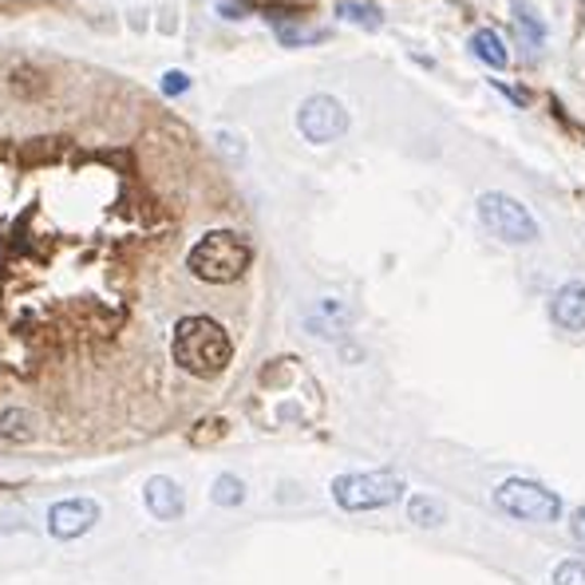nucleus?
Instances as JSON below:
<instances>
[{
    "instance_id": "obj_1",
    "label": "nucleus",
    "mask_w": 585,
    "mask_h": 585,
    "mask_svg": "<svg viewBox=\"0 0 585 585\" xmlns=\"http://www.w3.org/2000/svg\"><path fill=\"white\" fill-rule=\"evenodd\" d=\"M174 364L190 376H222L229 369V357H234V345H229V333L217 325L214 316H183L174 325L171 340Z\"/></svg>"
},
{
    "instance_id": "obj_2",
    "label": "nucleus",
    "mask_w": 585,
    "mask_h": 585,
    "mask_svg": "<svg viewBox=\"0 0 585 585\" xmlns=\"http://www.w3.org/2000/svg\"><path fill=\"white\" fill-rule=\"evenodd\" d=\"M253 250L250 241L238 238L234 229H210L207 238L190 250V273L207 285H229L250 270Z\"/></svg>"
},
{
    "instance_id": "obj_3",
    "label": "nucleus",
    "mask_w": 585,
    "mask_h": 585,
    "mask_svg": "<svg viewBox=\"0 0 585 585\" xmlns=\"http://www.w3.org/2000/svg\"><path fill=\"white\" fill-rule=\"evenodd\" d=\"M403 495V478L391 471H360V475H336L333 499L340 510H379Z\"/></svg>"
},
{
    "instance_id": "obj_4",
    "label": "nucleus",
    "mask_w": 585,
    "mask_h": 585,
    "mask_svg": "<svg viewBox=\"0 0 585 585\" xmlns=\"http://www.w3.org/2000/svg\"><path fill=\"white\" fill-rule=\"evenodd\" d=\"M478 222L499 241H510V246H526V241L538 238V222H534L531 210L522 207L519 198L495 195V190L478 198Z\"/></svg>"
},
{
    "instance_id": "obj_5",
    "label": "nucleus",
    "mask_w": 585,
    "mask_h": 585,
    "mask_svg": "<svg viewBox=\"0 0 585 585\" xmlns=\"http://www.w3.org/2000/svg\"><path fill=\"white\" fill-rule=\"evenodd\" d=\"M495 502H499V510H507L510 519H522V522L562 519V499L553 490H546L543 483H534V478H507L495 490Z\"/></svg>"
},
{
    "instance_id": "obj_6",
    "label": "nucleus",
    "mask_w": 585,
    "mask_h": 585,
    "mask_svg": "<svg viewBox=\"0 0 585 585\" xmlns=\"http://www.w3.org/2000/svg\"><path fill=\"white\" fill-rule=\"evenodd\" d=\"M297 127L309 142H333L348 130V111L340 108V99L333 96H309L297 108Z\"/></svg>"
},
{
    "instance_id": "obj_7",
    "label": "nucleus",
    "mask_w": 585,
    "mask_h": 585,
    "mask_svg": "<svg viewBox=\"0 0 585 585\" xmlns=\"http://www.w3.org/2000/svg\"><path fill=\"white\" fill-rule=\"evenodd\" d=\"M99 502L96 499H64L55 502L52 510H48V534L52 538H60V543H72V538H84L91 526L99 522Z\"/></svg>"
},
{
    "instance_id": "obj_8",
    "label": "nucleus",
    "mask_w": 585,
    "mask_h": 585,
    "mask_svg": "<svg viewBox=\"0 0 585 585\" xmlns=\"http://www.w3.org/2000/svg\"><path fill=\"white\" fill-rule=\"evenodd\" d=\"M142 502H147V510H151L159 522L183 519V510H186L183 487H178L174 478H166V475H154L151 483H147V490H142Z\"/></svg>"
},
{
    "instance_id": "obj_9",
    "label": "nucleus",
    "mask_w": 585,
    "mask_h": 585,
    "mask_svg": "<svg viewBox=\"0 0 585 585\" xmlns=\"http://www.w3.org/2000/svg\"><path fill=\"white\" fill-rule=\"evenodd\" d=\"M550 316H553V325L565 328V333H582L585 328V285L570 282L553 292Z\"/></svg>"
},
{
    "instance_id": "obj_10",
    "label": "nucleus",
    "mask_w": 585,
    "mask_h": 585,
    "mask_svg": "<svg viewBox=\"0 0 585 585\" xmlns=\"http://www.w3.org/2000/svg\"><path fill=\"white\" fill-rule=\"evenodd\" d=\"M33 435H36V423L24 408H9V412H0V451H12V447L33 444Z\"/></svg>"
},
{
    "instance_id": "obj_11",
    "label": "nucleus",
    "mask_w": 585,
    "mask_h": 585,
    "mask_svg": "<svg viewBox=\"0 0 585 585\" xmlns=\"http://www.w3.org/2000/svg\"><path fill=\"white\" fill-rule=\"evenodd\" d=\"M471 52H475L487 67H495V72H502V67L510 64L507 43L499 40V33H490V28H483V33L471 36Z\"/></svg>"
},
{
    "instance_id": "obj_12",
    "label": "nucleus",
    "mask_w": 585,
    "mask_h": 585,
    "mask_svg": "<svg viewBox=\"0 0 585 585\" xmlns=\"http://www.w3.org/2000/svg\"><path fill=\"white\" fill-rule=\"evenodd\" d=\"M514 24H519V40H526V48H543L546 43V24L538 21V12L526 0H514Z\"/></svg>"
},
{
    "instance_id": "obj_13",
    "label": "nucleus",
    "mask_w": 585,
    "mask_h": 585,
    "mask_svg": "<svg viewBox=\"0 0 585 585\" xmlns=\"http://www.w3.org/2000/svg\"><path fill=\"white\" fill-rule=\"evenodd\" d=\"M336 16L360 24V28H379V24H384V12H379L376 4H360V0H340V4H336Z\"/></svg>"
},
{
    "instance_id": "obj_14",
    "label": "nucleus",
    "mask_w": 585,
    "mask_h": 585,
    "mask_svg": "<svg viewBox=\"0 0 585 585\" xmlns=\"http://www.w3.org/2000/svg\"><path fill=\"white\" fill-rule=\"evenodd\" d=\"M408 514H412L415 526H439V522L447 519V510L439 499H427V495H415L412 502H408Z\"/></svg>"
},
{
    "instance_id": "obj_15",
    "label": "nucleus",
    "mask_w": 585,
    "mask_h": 585,
    "mask_svg": "<svg viewBox=\"0 0 585 585\" xmlns=\"http://www.w3.org/2000/svg\"><path fill=\"white\" fill-rule=\"evenodd\" d=\"M9 87L21 99H33V91H36V96H43V91H48V76H43V72H33V67H16V72L9 76Z\"/></svg>"
},
{
    "instance_id": "obj_16",
    "label": "nucleus",
    "mask_w": 585,
    "mask_h": 585,
    "mask_svg": "<svg viewBox=\"0 0 585 585\" xmlns=\"http://www.w3.org/2000/svg\"><path fill=\"white\" fill-rule=\"evenodd\" d=\"M210 499H214L217 507H241V502H246V483H241L238 475H222L214 483V490H210Z\"/></svg>"
},
{
    "instance_id": "obj_17",
    "label": "nucleus",
    "mask_w": 585,
    "mask_h": 585,
    "mask_svg": "<svg viewBox=\"0 0 585 585\" xmlns=\"http://www.w3.org/2000/svg\"><path fill=\"white\" fill-rule=\"evenodd\" d=\"M316 313L325 316V321H309V325L321 328V333H325V336H333L336 328H345V325H348L345 309H340V304H336V301H321V304H316Z\"/></svg>"
},
{
    "instance_id": "obj_18",
    "label": "nucleus",
    "mask_w": 585,
    "mask_h": 585,
    "mask_svg": "<svg viewBox=\"0 0 585 585\" xmlns=\"http://www.w3.org/2000/svg\"><path fill=\"white\" fill-rule=\"evenodd\" d=\"M277 40L285 43V48H297V43H325L328 33H301V28H277Z\"/></svg>"
},
{
    "instance_id": "obj_19",
    "label": "nucleus",
    "mask_w": 585,
    "mask_h": 585,
    "mask_svg": "<svg viewBox=\"0 0 585 585\" xmlns=\"http://www.w3.org/2000/svg\"><path fill=\"white\" fill-rule=\"evenodd\" d=\"M553 585H585V562H562L553 570Z\"/></svg>"
},
{
    "instance_id": "obj_20",
    "label": "nucleus",
    "mask_w": 585,
    "mask_h": 585,
    "mask_svg": "<svg viewBox=\"0 0 585 585\" xmlns=\"http://www.w3.org/2000/svg\"><path fill=\"white\" fill-rule=\"evenodd\" d=\"M186 91H190V76H183V72H166L163 96H186Z\"/></svg>"
},
{
    "instance_id": "obj_21",
    "label": "nucleus",
    "mask_w": 585,
    "mask_h": 585,
    "mask_svg": "<svg viewBox=\"0 0 585 585\" xmlns=\"http://www.w3.org/2000/svg\"><path fill=\"white\" fill-rule=\"evenodd\" d=\"M261 9H270V12H277V9H304L309 0H258Z\"/></svg>"
},
{
    "instance_id": "obj_22",
    "label": "nucleus",
    "mask_w": 585,
    "mask_h": 585,
    "mask_svg": "<svg viewBox=\"0 0 585 585\" xmlns=\"http://www.w3.org/2000/svg\"><path fill=\"white\" fill-rule=\"evenodd\" d=\"M570 531H574V538L585 546V507H582V510H574V522H570Z\"/></svg>"
}]
</instances>
